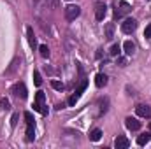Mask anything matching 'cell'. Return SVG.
<instances>
[{"label": "cell", "instance_id": "1", "mask_svg": "<svg viewBox=\"0 0 151 149\" xmlns=\"http://www.w3.org/2000/svg\"><path fill=\"white\" fill-rule=\"evenodd\" d=\"M25 119H27V140L34 142V139H35V119H34L32 112H25Z\"/></svg>", "mask_w": 151, "mask_h": 149}, {"label": "cell", "instance_id": "2", "mask_svg": "<svg viewBox=\"0 0 151 149\" xmlns=\"http://www.w3.org/2000/svg\"><path fill=\"white\" fill-rule=\"evenodd\" d=\"M34 111L40 112L42 116L47 114V109H46V105H44V91H37L35 100H34Z\"/></svg>", "mask_w": 151, "mask_h": 149}, {"label": "cell", "instance_id": "3", "mask_svg": "<svg viewBox=\"0 0 151 149\" xmlns=\"http://www.w3.org/2000/svg\"><path fill=\"white\" fill-rule=\"evenodd\" d=\"M86 86H88V81H86V79H83V81H81V84H79V86L76 88L74 95H72V97L69 98V105H76V102H77V100L81 98V95H83V91L86 90Z\"/></svg>", "mask_w": 151, "mask_h": 149}, {"label": "cell", "instance_id": "4", "mask_svg": "<svg viewBox=\"0 0 151 149\" xmlns=\"http://www.w3.org/2000/svg\"><path fill=\"white\" fill-rule=\"evenodd\" d=\"M79 14H81V7H79V5L70 4V5L65 7V18H67L69 21H74L76 18H79Z\"/></svg>", "mask_w": 151, "mask_h": 149}, {"label": "cell", "instance_id": "5", "mask_svg": "<svg viewBox=\"0 0 151 149\" xmlns=\"http://www.w3.org/2000/svg\"><path fill=\"white\" fill-rule=\"evenodd\" d=\"M135 28H137V21L134 18H127L121 23V32L123 34H132V32H135Z\"/></svg>", "mask_w": 151, "mask_h": 149}, {"label": "cell", "instance_id": "6", "mask_svg": "<svg viewBox=\"0 0 151 149\" xmlns=\"http://www.w3.org/2000/svg\"><path fill=\"white\" fill-rule=\"evenodd\" d=\"M106 12H107V5H106L104 2H97V4H95V18H97L99 21H104Z\"/></svg>", "mask_w": 151, "mask_h": 149}, {"label": "cell", "instance_id": "7", "mask_svg": "<svg viewBox=\"0 0 151 149\" xmlns=\"http://www.w3.org/2000/svg\"><path fill=\"white\" fill-rule=\"evenodd\" d=\"M130 11H132L130 4H127V2H121V4H119V7H116V11H114V18H116V19H119V18H123L125 14H128Z\"/></svg>", "mask_w": 151, "mask_h": 149}, {"label": "cell", "instance_id": "8", "mask_svg": "<svg viewBox=\"0 0 151 149\" xmlns=\"http://www.w3.org/2000/svg\"><path fill=\"white\" fill-rule=\"evenodd\" d=\"M12 93L18 97V98H21V100H25L27 97H28V91H27V86L23 84V82H18V84H14V88H12Z\"/></svg>", "mask_w": 151, "mask_h": 149}, {"label": "cell", "instance_id": "9", "mask_svg": "<svg viewBox=\"0 0 151 149\" xmlns=\"http://www.w3.org/2000/svg\"><path fill=\"white\" fill-rule=\"evenodd\" d=\"M135 112H137V116H141V117H151V107L150 105L139 104V105L135 107Z\"/></svg>", "mask_w": 151, "mask_h": 149}, {"label": "cell", "instance_id": "10", "mask_svg": "<svg viewBox=\"0 0 151 149\" xmlns=\"http://www.w3.org/2000/svg\"><path fill=\"white\" fill-rule=\"evenodd\" d=\"M128 146H130V142H128L127 137H123V135H118L116 137V140H114V148L116 149H127Z\"/></svg>", "mask_w": 151, "mask_h": 149}, {"label": "cell", "instance_id": "11", "mask_svg": "<svg viewBox=\"0 0 151 149\" xmlns=\"http://www.w3.org/2000/svg\"><path fill=\"white\" fill-rule=\"evenodd\" d=\"M125 125H127V128L132 130V132H135V130L141 128V123H139L135 117H127V119H125Z\"/></svg>", "mask_w": 151, "mask_h": 149}, {"label": "cell", "instance_id": "12", "mask_svg": "<svg viewBox=\"0 0 151 149\" xmlns=\"http://www.w3.org/2000/svg\"><path fill=\"white\" fill-rule=\"evenodd\" d=\"M95 84H97V88H104V86L107 84V75L106 74H97V77H95Z\"/></svg>", "mask_w": 151, "mask_h": 149}, {"label": "cell", "instance_id": "13", "mask_svg": "<svg viewBox=\"0 0 151 149\" xmlns=\"http://www.w3.org/2000/svg\"><path fill=\"white\" fill-rule=\"evenodd\" d=\"M123 49H125V53H127L128 56H132V54L135 53V44H134L132 40H127V42L123 44Z\"/></svg>", "mask_w": 151, "mask_h": 149}, {"label": "cell", "instance_id": "14", "mask_svg": "<svg viewBox=\"0 0 151 149\" xmlns=\"http://www.w3.org/2000/svg\"><path fill=\"white\" fill-rule=\"evenodd\" d=\"M88 137H90V140H91V142H99V140H100V137H102V130H100V128H95V130H91V132H90V135H88Z\"/></svg>", "mask_w": 151, "mask_h": 149}, {"label": "cell", "instance_id": "15", "mask_svg": "<svg viewBox=\"0 0 151 149\" xmlns=\"http://www.w3.org/2000/svg\"><path fill=\"white\" fill-rule=\"evenodd\" d=\"M27 37H28V42H30V46H32V47H35V46H37V40H35L34 28H32V27H28V28H27Z\"/></svg>", "mask_w": 151, "mask_h": 149}, {"label": "cell", "instance_id": "16", "mask_svg": "<svg viewBox=\"0 0 151 149\" xmlns=\"http://www.w3.org/2000/svg\"><path fill=\"white\" fill-rule=\"evenodd\" d=\"M150 140H151V133H142V135L137 137V144H139V146H144V144H148Z\"/></svg>", "mask_w": 151, "mask_h": 149}, {"label": "cell", "instance_id": "17", "mask_svg": "<svg viewBox=\"0 0 151 149\" xmlns=\"http://www.w3.org/2000/svg\"><path fill=\"white\" fill-rule=\"evenodd\" d=\"M114 34V25L113 23H107V25H106V39H107V40H113V35Z\"/></svg>", "mask_w": 151, "mask_h": 149}, {"label": "cell", "instance_id": "18", "mask_svg": "<svg viewBox=\"0 0 151 149\" xmlns=\"http://www.w3.org/2000/svg\"><path fill=\"white\" fill-rule=\"evenodd\" d=\"M39 51H40V56H42V58H47V56H49V47H47L46 44L39 46Z\"/></svg>", "mask_w": 151, "mask_h": 149}, {"label": "cell", "instance_id": "19", "mask_svg": "<svg viewBox=\"0 0 151 149\" xmlns=\"http://www.w3.org/2000/svg\"><path fill=\"white\" fill-rule=\"evenodd\" d=\"M0 107H2L4 111H9V109H11V104H9V100H7V98H0Z\"/></svg>", "mask_w": 151, "mask_h": 149}, {"label": "cell", "instance_id": "20", "mask_svg": "<svg viewBox=\"0 0 151 149\" xmlns=\"http://www.w3.org/2000/svg\"><path fill=\"white\" fill-rule=\"evenodd\" d=\"M34 82H35V86H40L42 84V77H40V74H39L37 70L34 72Z\"/></svg>", "mask_w": 151, "mask_h": 149}, {"label": "cell", "instance_id": "21", "mask_svg": "<svg viewBox=\"0 0 151 149\" xmlns=\"http://www.w3.org/2000/svg\"><path fill=\"white\" fill-rule=\"evenodd\" d=\"M51 86H53L55 90H58V91L63 90V82H60V81H51Z\"/></svg>", "mask_w": 151, "mask_h": 149}, {"label": "cell", "instance_id": "22", "mask_svg": "<svg viewBox=\"0 0 151 149\" xmlns=\"http://www.w3.org/2000/svg\"><path fill=\"white\" fill-rule=\"evenodd\" d=\"M44 2H46L47 9H56V5H58V0H44Z\"/></svg>", "mask_w": 151, "mask_h": 149}, {"label": "cell", "instance_id": "23", "mask_svg": "<svg viewBox=\"0 0 151 149\" xmlns=\"http://www.w3.org/2000/svg\"><path fill=\"white\" fill-rule=\"evenodd\" d=\"M119 51H121V49H119V46H118V44H114L113 47H111V51H109V53H111L113 56H118V54H119Z\"/></svg>", "mask_w": 151, "mask_h": 149}, {"label": "cell", "instance_id": "24", "mask_svg": "<svg viewBox=\"0 0 151 149\" xmlns=\"http://www.w3.org/2000/svg\"><path fill=\"white\" fill-rule=\"evenodd\" d=\"M144 37L151 39V25H148V27H146V30H144Z\"/></svg>", "mask_w": 151, "mask_h": 149}, {"label": "cell", "instance_id": "25", "mask_svg": "<svg viewBox=\"0 0 151 149\" xmlns=\"http://www.w3.org/2000/svg\"><path fill=\"white\" fill-rule=\"evenodd\" d=\"M16 121H18V114L12 116V119H11V126H16Z\"/></svg>", "mask_w": 151, "mask_h": 149}, {"label": "cell", "instance_id": "26", "mask_svg": "<svg viewBox=\"0 0 151 149\" xmlns=\"http://www.w3.org/2000/svg\"><path fill=\"white\" fill-rule=\"evenodd\" d=\"M150 130H151V123H150Z\"/></svg>", "mask_w": 151, "mask_h": 149}]
</instances>
